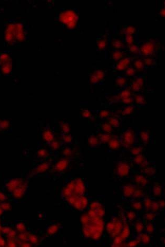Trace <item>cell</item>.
I'll use <instances>...</instances> for the list:
<instances>
[{
	"mask_svg": "<svg viewBox=\"0 0 165 247\" xmlns=\"http://www.w3.org/2000/svg\"><path fill=\"white\" fill-rule=\"evenodd\" d=\"M139 52L142 55L150 56L154 53L156 51V44L153 40L143 41L139 44Z\"/></svg>",
	"mask_w": 165,
	"mask_h": 247,
	"instance_id": "6da1fadb",
	"label": "cell"
},
{
	"mask_svg": "<svg viewBox=\"0 0 165 247\" xmlns=\"http://www.w3.org/2000/svg\"><path fill=\"white\" fill-rule=\"evenodd\" d=\"M99 47L102 50L106 48L108 44V37L106 35H102L100 39H99Z\"/></svg>",
	"mask_w": 165,
	"mask_h": 247,
	"instance_id": "7a4b0ae2",
	"label": "cell"
},
{
	"mask_svg": "<svg viewBox=\"0 0 165 247\" xmlns=\"http://www.w3.org/2000/svg\"><path fill=\"white\" fill-rule=\"evenodd\" d=\"M123 32L126 35H135L137 31L136 28L132 26L125 27L123 29Z\"/></svg>",
	"mask_w": 165,
	"mask_h": 247,
	"instance_id": "3957f363",
	"label": "cell"
},
{
	"mask_svg": "<svg viewBox=\"0 0 165 247\" xmlns=\"http://www.w3.org/2000/svg\"><path fill=\"white\" fill-rule=\"evenodd\" d=\"M126 40L128 44L133 45V42H136V35H126Z\"/></svg>",
	"mask_w": 165,
	"mask_h": 247,
	"instance_id": "277c9868",
	"label": "cell"
},
{
	"mask_svg": "<svg viewBox=\"0 0 165 247\" xmlns=\"http://www.w3.org/2000/svg\"><path fill=\"white\" fill-rule=\"evenodd\" d=\"M112 44L113 47H115L116 49H121L124 46V45L120 40H116L115 41H113V42H112Z\"/></svg>",
	"mask_w": 165,
	"mask_h": 247,
	"instance_id": "5b68a950",
	"label": "cell"
},
{
	"mask_svg": "<svg viewBox=\"0 0 165 247\" xmlns=\"http://www.w3.org/2000/svg\"><path fill=\"white\" fill-rule=\"evenodd\" d=\"M129 51H131V52L132 53H139V48H138V47L135 45H131L129 47Z\"/></svg>",
	"mask_w": 165,
	"mask_h": 247,
	"instance_id": "8992f818",
	"label": "cell"
},
{
	"mask_svg": "<svg viewBox=\"0 0 165 247\" xmlns=\"http://www.w3.org/2000/svg\"><path fill=\"white\" fill-rule=\"evenodd\" d=\"M113 56L115 58V59H119L120 58H122L123 56V52H121L120 51H115L114 53H113Z\"/></svg>",
	"mask_w": 165,
	"mask_h": 247,
	"instance_id": "52a82bcc",
	"label": "cell"
}]
</instances>
